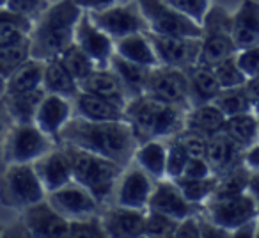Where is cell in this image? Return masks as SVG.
Masks as SVG:
<instances>
[{"instance_id":"obj_37","label":"cell","mask_w":259,"mask_h":238,"mask_svg":"<svg viewBox=\"0 0 259 238\" xmlns=\"http://www.w3.org/2000/svg\"><path fill=\"white\" fill-rule=\"evenodd\" d=\"M27 59H30L29 37L15 41V43L0 45V78L6 80Z\"/></svg>"},{"instance_id":"obj_41","label":"cell","mask_w":259,"mask_h":238,"mask_svg":"<svg viewBox=\"0 0 259 238\" xmlns=\"http://www.w3.org/2000/svg\"><path fill=\"white\" fill-rule=\"evenodd\" d=\"M178 224L180 220L174 219L165 213L158 212H149L146 213V227H144V236L153 238H170L176 234Z\"/></svg>"},{"instance_id":"obj_16","label":"cell","mask_w":259,"mask_h":238,"mask_svg":"<svg viewBox=\"0 0 259 238\" xmlns=\"http://www.w3.org/2000/svg\"><path fill=\"white\" fill-rule=\"evenodd\" d=\"M148 210L149 212L165 213V215L181 220L192 215H199L202 212V205L190 203L183 195L176 181L170 180V178H162V180H156L153 194L149 197Z\"/></svg>"},{"instance_id":"obj_26","label":"cell","mask_w":259,"mask_h":238,"mask_svg":"<svg viewBox=\"0 0 259 238\" xmlns=\"http://www.w3.org/2000/svg\"><path fill=\"white\" fill-rule=\"evenodd\" d=\"M47 91L43 87L34 91H23V93H4L2 101H4L6 112H8L11 123H34L36 112L43 101Z\"/></svg>"},{"instance_id":"obj_38","label":"cell","mask_w":259,"mask_h":238,"mask_svg":"<svg viewBox=\"0 0 259 238\" xmlns=\"http://www.w3.org/2000/svg\"><path fill=\"white\" fill-rule=\"evenodd\" d=\"M59 59H61V62L66 66V69H68L78 82L96 69V64L93 62V59L75 43L69 45V47L59 55Z\"/></svg>"},{"instance_id":"obj_58","label":"cell","mask_w":259,"mask_h":238,"mask_svg":"<svg viewBox=\"0 0 259 238\" xmlns=\"http://www.w3.org/2000/svg\"><path fill=\"white\" fill-rule=\"evenodd\" d=\"M2 94H4V80L0 78V96H2Z\"/></svg>"},{"instance_id":"obj_50","label":"cell","mask_w":259,"mask_h":238,"mask_svg":"<svg viewBox=\"0 0 259 238\" xmlns=\"http://www.w3.org/2000/svg\"><path fill=\"white\" fill-rule=\"evenodd\" d=\"M199 226H201V238H229L231 233L224 227L217 226L213 220H209L204 213H199Z\"/></svg>"},{"instance_id":"obj_8","label":"cell","mask_w":259,"mask_h":238,"mask_svg":"<svg viewBox=\"0 0 259 238\" xmlns=\"http://www.w3.org/2000/svg\"><path fill=\"white\" fill-rule=\"evenodd\" d=\"M137 2L148 25V32L160 36H202L201 25L178 11L167 0H137Z\"/></svg>"},{"instance_id":"obj_52","label":"cell","mask_w":259,"mask_h":238,"mask_svg":"<svg viewBox=\"0 0 259 238\" xmlns=\"http://www.w3.org/2000/svg\"><path fill=\"white\" fill-rule=\"evenodd\" d=\"M257 217H255V219L247 220V222H243L240 227H236V229L231 233V236H234V238H255V234H257Z\"/></svg>"},{"instance_id":"obj_21","label":"cell","mask_w":259,"mask_h":238,"mask_svg":"<svg viewBox=\"0 0 259 238\" xmlns=\"http://www.w3.org/2000/svg\"><path fill=\"white\" fill-rule=\"evenodd\" d=\"M204 156L211 166L213 174H217V176H224V174L245 166V149L238 146L233 139L227 137L224 132L208 139Z\"/></svg>"},{"instance_id":"obj_12","label":"cell","mask_w":259,"mask_h":238,"mask_svg":"<svg viewBox=\"0 0 259 238\" xmlns=\"http://www.w3.org/2000/svg\"><path fill=\"white\" fill-rule=\"evenodd\" d=\"M47 201L54 206L55 212L61 213L69 222L98 215L103 208V205L75 180L57 190L48 192Z\"/></svg>"},{"instance_id":"obj_36","label":"cell","mask_w":259,"mask_h":238,"mask_svg":"<svg viewBox=\"0 0 259 238\" xmlns=\"http://www.w3.org/2000/svg\"><path fill=\"white\" fill-rule=\"evenodd\" d=\"M178 183V187L181 188L183 195L190 203L204 206L206 201L213 197L217 190V185H219V176L211 174L208 178H176L174 180Z\"/></svg>"},{"instance_id":"obj_6","label":"cell","mask_w":259,"mask_h":238,"mask_svg":"<svg viewBox=\"0 0 259 238\" xmlns=\"http://www.w3.org/2000/svg\"><path fill=\"white\" fill-rule=\"evenodd\" d=\"M59 142L34 123H13L2 141V164H32Z\"/></svg>"},{"instance_id":"obj_29","label":"cell","mask_w":259,"mask_h":238,"mask_svg":"<svg viewBox=\"0 0 259 238\" xmlns=\"http://www.w3.org/2000/svg\"><path fill=\"white\" fill-rule=\"evenodd\" d=\"M115 54L132 62L148 66V68H155L160 64L148 32H135L121 39H115Z\"/></svg>"},{"instance_id":"obj_62","label":"cell","mask_w":259,"mask_h":238,"mask_svg":"<svg viewBox=\"0 0 259 238\" xmlns=\"http://www.w3.org/2000/svg\"><path fill=\"white\" fill-rule=\"evenodd\" d=\"M257 123H259V114H257Z\"/></svg>"},{"instance_id":"obj_48","label":"cell","mask_w":259,"mask_h":238,"mask_svg":"<svg viewBox=\"0 0 259 238\" xmlns=\"http://www.w3.org/2000/svg\"><path fill=\"white\" fill-rule=\"evenodd\" d=\"M213 174V169L206 156H190L183 169V178H208ZM180 176V178H181Z\"/></svg>"},{"instance_id":"obj_31","label":"cell","mask_w":259,"mask_h":238,"mask_svg":"<svg viewBox=\"0 0 259 238\" xmlns=\"http://www.w3.org/2000/svg\"><path fill=\"white\" fill-rule=\"evenodd\" d=\"M43 89L47 93L59 94V96L73 100L78 94L80 86H78V80L66 69V66L61 62V59L55 57L50 59V61H45Z\"/></svg>"},{"instance_id":"obj_14","label":"cell","mask_w":259,"mask_h":238,"mask_svg":"<svg viewBox=\"0 0 259 238\" xmlns=\"http://www.w3.org/2000/svg\"><path fill=\"white\" fill-rule=\"evenodd\" d=\"M155 183V178L149 176L135 162H132L128 167L122 169L121 176H119L112 203L135 210H148Z\"/></svg>"},{"instance_id":"obj_10","label":"cell","mask_w":259,"mask_h":238,"mask_svg":"<svg viewBox=\"0 0 259 238\" xmlns=\"http://www.w3.org/2000/svg\"><path fill=\"white\" fill-rule=\"evenodd\" d=\"M144 93L155 98V100L176 105V107H181L185 110L192 107L188 76L187 71L181 68H172V66L165 64H158L151 68Z\"/></svg>"},{"instance_id":"obj_30","label":"cell","mask_w":259,"mask_h":238,"mask_svg":"<svg viewBox=\"0 0 259 238\" xmlns=\"http://www.w3.org/2000/svg\"><path fill=\"white\" fill-rule=\"evenodd\" d=\"M108 68L119 76V80H121L122 86H124L126 93H128V98H135V96H139V94H144L146 82H148L149 69L151 68L128 61V59L117 55L115 52H114V55H112Z\"/></svg>"},{"instance_id":"obj_32","label":"cell","mask_w":259,"mask_h":238,"mask_svg":"<svg viewBox=\"0 0 259 238\" xmlns=\"http://www.w3.org/2000/svg\"><path fill=\"white\" fill-rule=\"evenodd\" d=\"M45 61L30 57L4 80V93H23L43 87Z\"/></svg>"},{"instance_id":"obj_46","label":"cell","mask_w":259,"mask_h":238,"mask_svg":"<svg viewBox=\"0 0 259 238\" xmlns=\"http://www.w3.org/2000/svg\"><path fill=\"white\" fill-rule=\"evenodd\" d=\"M236 61L238 66L241 68V71L247 75V78L255 75V73H259V45L238 50Z\"/></svg>"},{"instance_id":"obj_47","label":"cell","mask_w":259,"mask_h":238,"mask_svg":"<svg viewBox=\"0 0 259 238\" xmlns=\"http://www.w3.org/2000/svg\"><path fill=\"white\" fill-rule=\"evenodd\" d=\"M176 137L183 142V146L187 148V151L190 153V156H204L206 155V146H208V139L206 137L195 134V132L185 130V128L176 135Z\"/></svg>"},{"instance_id":"obj_59","label":"cell","mask_w":259,"mask_h":238,"mask_svg":"<svg viewBox=\"0 0 259 238\" xmlns=\"http://www.w3.org/2000/svg\"><path fill=\"white\" fill-rule=\"evenodd\" d=\"M2 234H4V226L0 224V236H2Z\"/></svg>"},{"instance_id":"obj_61","label":"cell","mask_w":259,"mask_h":238,"mask_svg":"<svg viewBox=\"0 0 259 238\" xmlns=\"http://www.w3.org/2000/svg\"><path fill=\"white\" fill-rule=\"evenodd\" d=\"M6 2H8V0H0V6H6Z\"/></svg>"},{"instance_id":"obj_4","label":"cell","mask_w":259,"mask_h":238,"mask_svg":"<svg viewBox=\"0 0 259 238\" xmlns=\"http://www.w3.org/2000/svg\"><path fill=\"white\" fill-rule=\"evenodd\" d=\"M68 153L73 169V180L85 187L101 205H110L114 199L115 185L124 167L107 156L96 155L83 148L61 142Z\"/></svg>"},{"instance_id":"obj_19","label":"cell","mask_w":259,"mask_h":238,"mask_svg":"<svg viewBox=\"0 0 259 238\" xmlns=\"http://www.w3.org/2000/svg\"><path fill=\"white\" fill-rule=\"evenodd\" d=\"M32 167L47 194L73 181L71 162H69L68 153L64 151L61 142L48 153H45L43 156H39L36 162H32Z\"/></svg>"},{"instance_id":"obj_23","label":"cell","mask_w":259,"mask_h":238,"mask_svg":"<svg viewBox=\"0 0 259 238\" xmlns=\"http://www.w3.org/2000/svg\"><path fill=\"white\" fill-rule=\"evenodd\" d=\"M233 39L238 50L259 45V2L241 0L233 13Z\"/></svg>"},{"instance_id":"obj_60","label":"cell","mask_w":259,"mask_h":238,"mask_svg":"<svg viewBox=\"0 0 259 238\" xmlns=\"http://www.w3.org/2000/svg\"><path fill=\"white\" fill-rule=\"evenodd\" d=\"M255 238H259V217H257V234H255Z\"/></svg>"},{"instance_id":"obj_27","label":"cell","mask_w":259,"mask_h":238,"mask_svg":"<svg viewBox=\"0 0 259 238\" xmlns=\"http://www.w3.org/2000/svg\"><path fill=\"white\" fill-rule=\"evenodd\" d=\"M134 162L155 180L167 178V139H149L139 142Z\"/></svg>"},{"instance_id":"obj_22","label":"cell","mask_w":259,"mask_h":238,"mask_svg":"<svg viewBox=\"0 0 259 238\" xmlns=\"http://www.w3.org/2000/svg\"><path fill=\"white\" fill-rule=\"evenodd\" d=\"M78 86L80 91H85V93H93L96 96L105 98V100L112 101V103H115L121 108H124L130 100L122 82L110 68H96L91 75H87L83 80H80Z\"/></svg>"},{"instance_id":"obj_1","label":"cell","mask_w":259,"mask_h":238,"mask_svg":"<svg viewBox=\"0 0 259 238\" xmlns=\"http://www.w3.org/2000/svg\"><path fill=\"white\" fill-rule=\"evenodd\" d=\"M57 142L73 144L128 167L134 162L139 141L126 119L122 121H89L73 115L57 135Z\"/></svg>"},{"instance_id":"obj_53","label":"cell","mask_w":259,"mask_h":238,"mask_svg":"<svg viewBox=\"0 0 259 238\" xmlns=\"http://www.w3.org/2000/svg\"><path fill=\"white\" fill-rule=\"evenodd\" d=\"M243 164L250 171H259V142H255L254 146H250L248 149H245Z\"/></svg>"},{"instance_id":"obj_54","label":"cell","mask_w":259,"mask_h":238,"mask_svg":"<svg viewBox=\"0 0 259 238\" xmlns=\"http://www.w3.org/2000/svg\"><path fill=\"white\" fill-rule=\"evenodd\" d=\"M243 86H245V89H247V93H248V96H250L252 101L259 100V73L248 76L247 82H245Z\"/></svg>"},{"instance_id":"obj_51","label":"cell","mask_w":259,"mask_h":238,"mask_svg":"<svg viewBox=\"0 0 259 238\" xmlns=\"http://www.w3.org/2000/svg\"><path fill=\"white\" fill-rule=\"evenodd\" d=\"M82 11H101L105 8H110L114 4H121V2H128V0H73Z\"/></svg>"},{"instance_id":"obj_42","label":"cell","mask_w":259,"mask_h":238,"mask_svg":"<svg viewBox=\"0 0 259 238\" xmlns=\"http://www.w3.org/2000/svg\"><path fill=\"white\" fill-rule=\"evenodd\" d=\"M190 153L183 146V142L174 135L167 139V178L176 180L183 174V169L187 166Z\"/></svg>"},{"instance_id":"obj_11","label":"cell","mask_w":259,"mask_h":238,"mask_svg":"<svg viewBox=\"0 0 259 238\" xmlns=\"http://www.w3.org/2000/svg\"><path fill=\"white\" fill-rule=\"evenodd\" d=\"M87 15L114 41L135 32H148V25H146L137 0L114 4L110 8H105L101 11H91Z\"/></svg>"},{"instance_id":"obj_55","label":"cell","mask_w":259,"mask_h":238,"mask_svg":"<svg viewBox=\"0 0 259 238\" xmlns=\"http://www.w3.org/2000/svg\"><path fill=\"white\" fill-rule=\"evenodd\" d=\"M248 192L255 199L259 208V171H250V180H248Z\"/></svg>"},{"instance_id":"obj_33","label":"cell","mask_w":259,"mask_h":238,"mask_svg":"<svg viewBox=\"0 0 259 238\" xmlns=\"http://www.w3.org/2000/svg\"><path fill=\"white\" fill-rule=\"evenodd\" d=\"M222 132L229 139H233L238 146L248 149L259 142V123L255 112H243V114L226 117Z\"/></svg>"},{"instance_id":"obj_45","label":"cell","mask_w":259,"mask_h":238,"mask_svg":"<svg viewBox=\"0 0 259 238\" xmlns=\"http://www.w3.org/2000/svg\"><path fill=\"white\" fill-rule=\"evenodd\" d=\"M6 6L34 22L50 6V0H8Z\"/></svg>"},{"instance_id":"obj_24","label":"cell","mask_w":259,"mask_h":238,"mask_svg":"<svg viewBox=\"0 0 259 238\" xmlns=\"http://www.w3.org/2000/svg\"><path fill=\"white\" fill-rule=\"evenodd\" d=\"M71 101L75 115L89 119V121H122L126 119L124 108L93 93L78 91V94Z\"/></svg>"},{"instance_id":"obj_3","label":"cell","mask_w":259,"mask_h":238,"mask_svg":"<svg viewBox=\"0 0 259 238\" xmlns=\"http://www.w3.org/2000/svg\"><path fill=\"white\" fill-rule=\"evenodd\" d=\"M185 108L163 103L149 94H139L130 98L124 107L126 121L134 130L139 142L149 139H169L185 128Z\"/></svg>"},{"instance_id":"obj_25","label":"cell","mask_w":259,"mask_h":238,"mask_svg":"<svg viewBox=\"0 0 259 238\" xmlns=\"http://www.w3.org/2000/svg\"><path fill=\"white\" fill-rule=\"evenodd\" d=\"M224 123H226L224 112L213 101H208V103L188 108L187 117H185V130L195 132V134L209 139L222 132Z\"/></svg>"},{"instance_id":"obj_5","label":"cell","mask_w":259,"mask_h":238,"mask_svg":"<svg viewBox=\"0 0 259 238\" xmlns=\"http://www.w3.org/2000/svg\"><path fill=\"white\" fill-rule=\"evenodd\" d=\"M47 197L32 164H8L0 171V203L6 208L22 212Z\"/></svg>"},{"instance_id":"obj_39","label":"cell","mask_w":259,"mask_h":238,"mask_svg":"<svg viewBox=\"0 0 259 238\" xmlns=\"http://www.w3.org/2000/svg\"><path fill=\"white\" fill-rule=\"evenodd\" d=\"M213 73H215L217 80H219L220 87L227 89V87H236V86H243L247 82V75L241 71V68L238 66L236 61V54L229 55V57L222 59V61L215 62L211 66Z\"/></svg>"},{"instance_id":"obj_57","label":"cell","mask_w":259,"mask_h":238,"mask_svg":"<svg viewBox=\"0 0 259 238\" xmlns=\"http://www.w3.org/2000/svg\"><path fill=\"white\" fill-rule=\"evenodd\" d=\"M254 112H255V114H259V100L254 101Z\"/></svg>"},{"instance_id":"obj_18","label":"cell","mask_w":259,"mask_h":238,"mask_svg":"<svg viewBox=\"0 0 259 238\" xmlns=\"http://www.w3.org/2000/svg\"><path fill=\"white\" fill-rule=\"evenodd\" d=\"M146 213L148 210H135L121 205H105L100 212L105 234L112 238H137L144 236Z\"/></svg>"},{"instance_id":"obj_44","label":"cell","mask_w":259,"mask_h":238,"mask_svg":"<svg viewBox=\"0 0 259 238\" xmlns=\"http://www.w3.org/2000/svg\"><path fill=\"white\" fill-rule=\"evenodd\" d=\"M170 6L181 11L183 15H187L188 18H192L194 22H197L199 25L204 20L208 9L211 8V0H167Z\"/></svg>"},{"instance_id":"obj_17","label":"cell","mask_w":259,"mask_h":238,"mask_svg":"<svg viewBox=\"0 0 259 238\" xmlns=\"http://www.w3.org/2000/svg\"><path fill=\"white\" fill-rule=\"evenodd\" d=\"M73 43L78 45L93 59L96 68H108L112 55L115 52V41L105 30H101L85 11L82 13L78 23H76Z\"/></svg>"},{"instance_id":"obj_9","label":"cell","mask_w":259,"mask_h":238,"mask_svg":"<svg viewBox=\"0 0 259 238\" xmlns=\"http://www.w3.org/2000/svg\"><path fill=\"white\" fill-rule=\"evenodd\" d=\"M202 213L209 220H213L217 226L233 233L243 222L255 219L259 215V208L250 192L245 190L234 195H222V197L215 195L204 203Z\"/></svg>"},{"instance_id":"obj_15","label":"cell","mask_w":259,"mask_h":238,"mask_svg":"<svg viewBox=\"0 0 259 238\" xmlns=\"http://www.w3.org/2000/svg\"><path fill=\"white\" fill-rule=\"evenodd\" d=\"M22 226L27 234L39 238H64L69 236V220L54 210L47 201H37L22 210Z\"/></svg>"},{"instance_id":"obj_43","label":"cell","mask_w":259,"mask_h":238,"mask_svg":"<svg viewBox=\"0 0 259 238\" xmlns=\"http://www.w3.org/2000/svg\"><path fill=\"white\" fill-rule=\"evenodd\" d=\"M69 236H75V238L107 236L103 226H101L100 213H98V215H93V217H87V219L71 220V222H69Z\"/></svg>"},{"instance_id":"obj_7","label":"cell","mask_w":259,"mask_h":238,"mask_svg":"<svg viewBox=\"0 0 259 238\" xmlns=\"http://www.w3.org/2000/svg\"><path fill=\"white\" fill-rule=\"evenodd\" d=\"M201 57L199 62L213 66L238 52L233 39V13L224 6H211L201 23Z\"/></svg>"},{"instance_id":"obj_35","label":"cell","mask_w":259,"mask_h":238,"mask_svg":"<svg viewBox=\"0 0 259 238\" xmlns=\"http://www.w3.org/2000/svg\"><path fill=\"white\" fill-rule=\"evenodd\" d=\"M213 103L224 112L226 117L243 114V112H254V101L250 100L245 86L220 89L219 94L213 98Z\"/></svg>"},{"instance_id":"obj_49","label":"cell","mask_w":259,"mask_h":238,"mask_svg":"<svg viewBox=\"0 0 259 238\" xmlns=\"http://www.w3.org/2000/svg\"><path fill=\"white\" fill-rule=\"evenodd\" d=\"M174 238H201V226H199V215H192L181 219Z\"/></svg>"},{"instance_id":"obj_28","label":"cell","mask_w":259,"mask_h":238,"mask_svg":"<svg viewBox=\"0 0 259 238\" xmlns=\"http://www.w3.org/2000/svg\"><path fill=\"white\" fill-rule=\"evenodd\" d=\"M185 71H187V76H188V89H190L192 107L213 101V98L222 89L219 80H217L215 73H213L211 66L197 62V64L185 69Z\"/></svg>"},{"instance_id":"obj_56","label":"cell","mask_w":259,"mask_h":238,"mask_svg":"<svg viewBox=\"0 0 259 238\" xmlns=\"http://www.w3.org/2000/svg\"><path fill=\"white\" fill-rule=\"evenodd\" d=\"M4 121H11V119H9L8 112H6L4 101H2V96H0V149H2V141H4L6 132H8V128H4V130H2V123H4Z\"/></svg>"},{"instance_id":"obj_40","label":"cell","mask_w":259,"mask_h":238,"mask_svg":"<svg viewBox=\"0 0 259 238\" xmlns=\"http://www.w3.org/2000/svg\"><path fill=\"white\" fill-rule=\"evenodd\" d=\"M248 180H250V169L247 166H241L224 176H219V185H217L213 197L241 194V192L248 190Z\"/></svg>"},{"instance_id":"obj_13","label":"cell","mask_w":259,"mask_h":238,"mask_svg":"<svg viewBox=\"0 0 259 238\" xmlns=\"http://www.w3.org/2000/svg\"><path fill=\"white\" fill-rule=\"evenodd\" d=\"M160 64L188 69L201 57V37L192 36H160L148 32Z\"/></svg>"},{"instance_id":"obj_2","label":"cell","mask_w":259,"mask_h":238,"mask_svg":"<svg viewBox=\"0 0 259 238\" xmlns=\"http://www.w3.org/2000/svg\"><path fill=\"white\" fill-rule=\"evenodd\" d=\"M82 9L73 0H59L50 4L36 20L29 32L30 57L50 61L75 41V29Z\"/></svg>"},{"instance_id":"obj_20","label":"cell","mask_w":259,"mask_h":238,"mask_svg":"<svg viewBox=\"0 0 259 238\" xmlns=\"http://www.w3.org/2000/svg\"><path fill=\"white\" fill-rule=\"evenodd\" d=\"M75 115L73 112V101L69 98L59 96V94L47 93L41 101L39 108L34 117V125L47 135L57 141L59 132L64 128V125Z\"/></svg>"},{"instance_id":"obj_34","label":"cell","mask_w":259,"mask_h":238,"mask_svg":"<svg viewBox=\"0 0 259 238\" xmlns=\"http://www.w3.org/2000/svg\"><path fill=\"white\" fill-rule=\"evenodd\" d=\"M30 29H32V20L13 11L8 6H0V45L25 39L29 37Z\"/></svg>"}]
</instances>
